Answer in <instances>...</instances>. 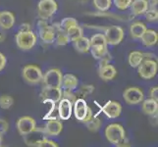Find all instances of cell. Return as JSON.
Segmentation results:
<instances>
[{"label": "cell", "mask_w": 158, "mask_h": 147, "mask_svg": "<svg viewBox=\"0 0 158 147\" xmlns=\"http://www.w3.org/2000/svg\"><path fill=\"white\" fill-rule=\"evenodd\" d=\"M14 104V99L10 95H2L0 96V107L4 110H7Z\"/></svg>", "instance_id": "obj_32"}, {"label": "cell", "mask_w": 158, "mask_h": 147, "mask_svg": "<svg viewBox=\"0 0 158 147\" xmlns=\"http://www.w3.org/2000/svg\"><path fill=\"white\" fill-rule=\"evenodd\" d=\"M141 109H143V112L146 114V115L153 116L155 114H157L158 111V101L153 100L152 98L143 100Z\"/></svg>", "instance_id": "obj_22"}, {"label": "cell", "mask_w": 158, "mask_h": 147, "mask_svg": "<svg viewBox=\"0 0 158 147\" xmlns=\"http://www.w3.org/2000/svg\"><path fill=\"white\" fill-rule=\"evenodd\" d=\"M90 51L91 55L96 60H99L104 56L108 55L107 46H90Z\"/></svg>", "instance_id": "obj_27"}, {"label": "cell", "mask_w": 158, "mask_h": 147, "mask_svg": "<svg viewBox=\"0 0 158 147\" xmlns=\"http://www.w3.org/2000/svg\"><path fill=\"white\" fill-rule=\"evenodd\" d=\"M89 41H90V46H107L105 35L102 34H96L94 35H92Z\"/></svg>", "instance_id": "obj_30"}, {"label": "cell", "mask_w": 158, "mask_h": 147, "mask_svg": "<svg viewBox=\"0 0 158 147\" xmlns=\"http://www.w3.org/2000/svg\"><path fill=\"white\" fill-rule=\"evenodd\" d=\"M131 11L135 16L143 15L148 9V0H133L130 5Z\"/></svg>", "instance_id": "obj_18"}, {"label": "cell", "mask_w": 158, "mask_h": 147, "mask_svg": "<svg viewBox=\"0 0 158 147\" xmlns=\"http://www.w3.org/2000/svg\"><path fill=\"white\" fill-rule=\"evenodd\" d=\"M37 147H57L58 144L55 142V141H52L50 139H47L46 137L41 139L39 143L36 145Z\"/></svg>", "instance_id": "obj_37"}, {"label": "cell", "mask_w": 158, "mask_h": 147, "mask_svg": "<svg viewBox=\"0 0 158 147\" xmlns=\"http://www.w3.org/2000/svg\"><path fill=\"white\" fill-rule=\"evenodd\" d=\"M62 98H65V99H68L71 103H74L77 99V96H76L75 93H73L72 90H66L64 89V91L62 92Z\"/></svg>", "instance_id": "obj_38"}, {"label": "cell", "mask_w": 158, "mask_h": 147, "mask_svg": "<svg viewBox=\"0 0 158 147\" xmlns=\"http://www.w3.org/2000/svg\"><path fill=\"white\" fill-rule=\"evenodd\" d=\"M133 0H113L115 6L120 10H126L130 7Z\"/></svg>", "instance_id": "obj_35"}, {"label": "cell", "mask_w": 158, "mask_h": 147, "mask_svg": "<svg viewBox=\"0 0 158 147\" xmlns=\"http://www.w3.org/2000/svg\"><path fill=\"white\" fill-rule=\"evenodd\" d=\"M74 42V46L76 48V50L81 52V53H86L89 51L90 49V41L88 37H85L84 35L79 37Z\"/></svg>", "instance_id": "obj_24"}, {"label": "cell", "mask_w": 158, "mask_h": 147, "mask_svg": "<svg viewBox=\"0 0 158 147\" xmlns=\"http://www.w3.org/2000/svg\"><path fill=\"white\" fill-rule=\"evenodd\" d=\"M73 113V103H71L68 99H65V98H61L59 100V104H58V117L63 120V121H66L69 120L72 116Z\"/></svg>", "instance_id": "obj_13"}, {"label": "cell", "mask_w": 158, "mask_h": 147, "mask_svg": "<svg viewBox=\"0 0 158 147\" xmlns=\"http://www.w3.org/2000/svg\"><path fill=\"white\" fill-rule=\"evenodd\" d=\"M105 137L109 142L118 146L124 139H126V133L121 125L111 124L105 129Z\"/></svg>", "instance_id": "obj_2"}, {"label": "cell", "mask_w": 158, "mask_h": 147, "mask_svg": "<svg viewBox=\"0 0 158 147\" xmlns=\"http://www.w3.org/2000/svg\"><path fill=\"white\" fill-rule=\"evenodd\" d=\"M36 35L31 31H18L16 35V43L22 50H30L35 45Z\"/></svg>", "instance_id": "obj_3"}, {"label": "cell", "mask_w": 158, "mask_h": 147, "mask_svg": "<svg viewBox=\"0 0 158 147\" xmlns=\"http://www.w3.org/2000/svg\"><path fill=\"white\" fill-rule=\"evenodd\" d=\"M44 133L50 137H58L63 129L62 123L57 119H49L44 126Z\"/></svg>", "instance_id": "obj_15"}, {"label": "cell", "mask_w": 158, "mask_h": 147, "mask_svg": "<svg viewBox=\"0 0 158 147\" xmlns=\"http://www.w3.org/2000/svg\"><path fill=\"white\" fill-rule=\"evenodd\" d=\"M78 21L74 19V18H65L64 20H62V22L60 23V28H61L62 31H66L69 28L74 26H78Z\"/></svg>", "instance_id": "obj_33"}, {"label": "cell", "mask_w": 158, "mask_h": 147, "mask_svg": "<svg viewBox=\"0 0 158 147\" xmlns=\"http://www.w3.org/2000/svg\"><path fill=\"white\" fill-rule=\"evenodd\" d=\"M139 74L143 79L144 80H151L153 79L158 71L157 62L153 61L150 59H145L143 60L139 65Z\"/></svg>", "instance_id": "obj_5"}, {"label": "cell", "mask_w": 158, "mask_h": 147, "mask_svg": "<svg viewBox=\"0 0 158 147\" xmlns=\"http://www.w3.org/2000/svg\"><path fill=\"white\" fill-rule=\"evenodd\" d=\"M2 145V137H0V146Z\"/></svg>", "instance_id": "obj_46"}, {"label": "cell", "mask_w": 158, "mask_h": 147, "mask_svg": "<svg viewBox=\"0 0 158 147\" xmlns=\"http://www.w3.org/2000/svg\"><path fill=\"white\" fill-rule=\"evenodd\" d=\"M94 88L92 85H84L79 89L78 91V94L80 98H85L86 96H89V94H91L94 92Z\"/></svg>", "instance_id": "obj_34"}, {"label": "cell", "mask_w": 158, "mask_h": 147, "mask_svg": "<svg viewBox=\"0 0 158 147\" xmlns=\"http://www.w3.org/2000/svg\"><path fill=\"white\" fill-rule=\"evenodd\" d=\"M102 112L110 119L118 118L121 115L122 106L119 102L116 101H108L105 103V105L102 107Z\"/></svg>", "instance_id": "obj_14"}, {"label": "cell", "mask_w": 158, "mask_h": 147, "mask_svg": "<svg viewBox=\"0 0 158 147\" xmlns=\"http://www.w3.org/2000/svg\"><path fill=\"white\" fill-rule=\"evenodd\" d=\"M6 63H7V59L6 57H5L4 54H2L1 52H0V72L5 68V66H6Z\"/></svg>", "instance_id": "obj_41"}, {"label": "cell", "mask_w": 158, "mask_h": 147, "mask_svg": "<svg viewBox=\"0 0 158 147\" xmlns=\"http://www.w3.org/2000/svg\"><path fill=\"white\" fill-rule=\"evenodd\" d=\"M15 25V16L9 11L0 12V27L4 30H9Z\"/></svg>", "instance_id": "obj_17"}, {"label": "cell", "mask_w": 158, "mask_h": 147, "mask_svg": "<svg viewBox=\"0 0 158 147\" xmlns=\"http://www.w3.org/2000/svg\"><path fill=\"white\" fill-rule=\"evenodd\" d=\"M62 78L63 75L59 69H51L47 71L43 76L42 81L45 86L50 88H62Z\"/></svg>", "instance_id": "obj_7"}, {"label": "cell", "mask_w": 158, "mask_h": 147, "mask_svg": "<svg viewBox=\"0 0 158 147\" xmlns=\"http://www.w3.org/2000/svg\"><path fill=\"white\" fill-rule=\"evenodd\" d=\"M56 44L59 45V46H64V45H67L68 43L71 41L68 35L66 34V31H59L55 34V40Z\"/></svg>", "instance_id": "obj_29"}, {"label": "cell", "mask_w": 158, "mask_h": 147, "mask_svg": "<svg viewBox=\"0 0 158 147\" xmlns=\"http://www.w3.org/2000/svg\"><path fill=\"white\" fill-rule=\"evenodd\" d=\"M141 42L144 46H153L155 45L157 41H158V35L155 31H152V30H146L144 31V34L143 35V36L140 37Z\"/></svg>", "instance_id": "obj_21"}, {"label": "cell", "mask_w": 158, "mask_h": 147, "mask_svg": "<svg viewBox=\"0 0 158 147\" xmlns=\"http://www.w3.org/2000/svg\"><path fill=\"white\" fill-rule=\"evenodd\" d=\"M43 75L41 70L35 65H27L23 69V79L28 84H36L42 80Z\"/></svg>", "instance_id": "obj_6"}, {"label": "cell", "mask_w": 158, "mask_h": 147, "mask_svg": "<svg viewBox=\"0 0 158 147\" xmlns=\"http://www.w3.org/2000/svg\"><path fill=\"white\" fill-rule=\"evenodd\" d=\"M36 128V123L32 118L29 116H25L20 118L17 121V129L21 135H26L32 132Z\"/></svg>", "instance_id": "obj_11"}, {"label": "cell", "mask_w": 158, "mask_h": 147, "mask_svg": "<svg viewBox=\"0 0 158 147\" xmlns=\"http://www.w3.org/2000/svg\"><path fill=\"white\" fill-rule=\"evenodd\" d=\"M79 80L76 76L72 74H66L62 78V86L66 90H75L78 88Z\"/></svg>", "instance_id": "obj_20"}, {"label": "cell", "mask_w": 158, "mask_h": 147, "mask_svg": "<svg viewBox=\"0 0 158 147\" xmlns=\"http://www.w3.org/2000/svg\"><path fill=\"white\" fill-rule=\"evenodd\" d=\"M9 128L8 123L5 121V120L0 119V137H3V135L7 133Z\"/></svg>", "instance_id": "obj_39"}, {"label": "cell", "mask_w": 158, "mask_h": 147, "mask_svg": "<svg viewBox=\"0 0 158 147\" xmlns=\"http://www.w3.org/2000/svg\"><path fill=\"white\" fill-rule=\"evenodd\" d=\"M85 124L86 128H88L90 132L95 133L101 127V120L98 117L94 116V117H91L88 122H85Z\"/></svg>", "instance_id": "obj_28"}, {"label": "cell", "mask_w": 158, "mask_h": 147, "mask_svg": "<svg viewBox=\"0 0 158 147\" xmlns=\"http://www.w3.org/2000/svg\"><path fill=\"white\" fill-rule=\"evenodd\" d=\"M98 75H99V78L103 80H105V81L111 80L116 77L117 70L115 69V67L112 66V65L107 64L106 66H103V67L99 68Z\"/></svg>", "instance_id": "obj_19"}, {"label": "cell", "mask_w": 158, "mask_h": 147, "mask_svg": "<svg viewBox=\"0 0 158 147\" xmlns=\"http://www.w3.org/2000/svg\"><path fill=\"white\" fill-rule=\"evenodd\" d=\"M40 97L42 102H53L58 103L59 100L62 98V90L61 88H50V86H45L42 89Z\"/></svg>", "instance_id": "obj_10"}, {"label": "cell", "mask_w": 158, "mask_h": 147, "mask_svg": "<svg viewBox=\"0 0 158 147\" xmlns=\"http://www.w3.org/2000/svg\"><path fill=\"white\" fill-rule=\"evenodd\" d=\"M58 5L55 0H40L37 5L39 17L42 20H47L56 13Z\"/></svg>", "instance_id": "obj_4"}, {"label": "cell", "mask_w": 158, "mask_h": 147, "mask_svg": "<svg viewBox=\"0 0 158 147\" xmlns=\"http://www.w3.org/2000/svg\"><path fill=\"white\" fill-rule=\"evenodd\" d=\"M143 61V53L140 51H133L129 55V64L131 67L138 68L139 65Z\"/></svg>", "instance_id": "obj_25"}, {"label": "cell", "mask_w": 158, "mask_h": 147, "mask_svg": "<svg viewBox=\"0 0 158 147\" xmlns=\"http://www.w3.org/2000/svg\"><path fill=\"white\" fill-rule=\"evenodd\" d=\"M145 18L148 22H153V21H157L158 19V12L156 9H148L146 12L144 13Z\"/></svg>", "instance_id": "obj_36"}, {"label": "cell", "mask_w": 158, "mask_h": 147, "mask_svg": "<svg viewBox=\"0 0 158 147\" xmlns=\"http://www.w3.org/2000/svg\"><path fill=\"white\" fill-rule=\"evenodd\" d=\"M66 34L68 35L70 40L71 41H74V40H76L77 39H79V37L83 36L84 31L78 25V26H74V27H71V28H69L66 31Z\"/></svg>", "instance_id": "obj_26"}, {"label": "cell", "mask_w": 158, "mask_h": 147, "mask_svg": "<svg viewBox=\"0 0 158 147\" xmlns=\"http://www.w3.org/2000/svg\"><path fill=\"white\" fill-rule=\"evenodd\" d=\"M150 98H152L153 100L158 101V88L157 86H153L150 89Z\"/></svg>", "instance_id": "obj_40"}, {"label": "cell", "mask_w": 158, "mask_h": 147, "mask_svg": "<svg viewBox=\"0 0 158 147\" xmlns=\"http://www.w3.org/2000/svg\"><path fill=\"white\" fill-rule=\"evenodd\" d=\"M73 112L76 119L81 123L88 122L92 117L91 109L88 106L84 98H77L73 103Z\"/></svg>", "instance_id": "obj_1"}, {"label": "cell", "mask_w": 158, "mask_h": 147, "mask_svg": "<svg viewBox=\"0 0 158 147\" xmlns=\"http://www.w3.org/2000/svg\"><path fill=\"white\" fill-rule=\"evenodd\" d=\"M157 3H158V0H148V5L149 6V9L157 10Z\"/></svg>", "instance_id": "obj_43"}, {"label": "cell", "mask_w": 158, "mask_h": 147, "mask_svg": "<svg viewBox=\"0 0 158 147\" xmlns=\"http://www.w3.org/2000/svg\"><path fill=\"white\" fill-rule=\"evenodd\" d=\"M148 30L146 29V26L143 23H140V22H135L132 25H131L130 28V34L132 35L134 39H140V37L143 36L144 34V31Z\"/></svg>", "instance_id": "obj_23"}, {"label": "cell", "mask_w": 158, "mask_h": 147, "mask_svg": "<svg viewBox=\"0 0 158 147\" xmlns=\"http://www.w3.org/2000/svg\"><path fill=\"white\" fill-rule=\"evenodd\" d=\"M124 99L130 105H138L144 99L143 92L139 88H129L123 93Z\"/></svg>", "instance_id": "obj_9"}, {"label": "cell", "mask_w": 158, "mask_h": 147, "mask_svg": "<svg viewBox=\"0 0 158 147\" xmlns=\"http://www.w3.org/2000/svg\"><path fill=\"white\" fill-rule=\"evenodd\" d=\"M40 36L44 43L50 44L55 40V31L53 30L52 26H44L42 28H40Z\"/></svg>", "instance_id": "obj_16"}, {"label": "cell", "mask_w": 158, "mask_h": 147, "mask_svg": "<svg viewBox=\"0 0 158 147\" xmlns=\"http://www.w3.org/2000/svg\"><path fill=\"white\" fill-rule=\"evenodd\" d=\"M31 31V25L26 23V24H22L20 29H19V31Z\"/></svg>", "instance_id": "obj_44"}, {"label": "cell", "mask_w": 158, "mask_h": 147, "mask_svg": "<svg viewBox=\"0 0 158 147\" xmlns=\"http://www.w3.org/2000/svg\"><path fill=\"white\" fill-rule=\"evenodd\" d=\"M112 0H94V7L100 11V12H105L111 7Z\"/></svg>", "instance_id": "obj_31"}, {"label": "cell", "mask_w": 158, "mask_h": 147, "mask_svg": "<svg viewBox=\"0 0 158 147\" xmlns=\"http://www.w3.org/2000/svg\"><path fill=\"white\" fill-rule=\"evenodd\" d=\"M46 133H44L43 128H35L30 133L24 135V139L27 145L29 146H36L37 143L43 138H45Z\"/></svg>", "instance_id": "obj_12"}, {"label": "cell", "mask_w": 158, "mask_h": 147, "mask_svg": "<svg viewBox=\"0 0 158 147\" xmlns=\"http://www.w3.org/2000/svg\"><path fill=\"white\" fill-rule=\"evenodd\" d=\"M109 61H110V56H109V54L104 56L103 58L99 59V68H101L103 66H106L107 64H109Z\"/></svg>", "instance_id": "obj_42"}, {"label": "cell", "mask_w": 158, "mask_h": 147, "mask_svg": "<svg viewBox=\"0 0 158 147\" xmlns=\"http://www.w3.org/2000/svg\"><path fill=\"white\" fill-rule=\"evenodd\" d=\"M107 44L118 45L124 39V31L121 27L111 26L108 27L104 32Z\"/></svg>", "instance_id": "obj_8"}, {"label": "cell", "mask_w": 158, "mask_h": 147, "mask_svg": "<svg viewBox=\"0 0 158 147\" xmlns=\"http://www.w3.org/2000/svg\"><path fill=\"white\" fill-rule=\"evenodd\" d=\"M5 37H6V35H5V34H4V32L0 31V42L4 41V40H5Z\"/></svg>", "instance_id": "obj_45"}]
</instances>
